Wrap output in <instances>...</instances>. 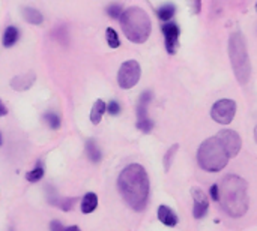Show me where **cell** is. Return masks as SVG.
Returning <instances> with one entry per match:
<instances>
[{
    "label": "cell",
    "mask_w": 257,
    "mask_h": 231,
    "mask_svg": "<svg viewBox=\"0 0 257 231\" xmlns=\"http://www.w3.org/2000/svg\"><path fill=\"white\" fill-rule=\"evenodd\" d=\"M117 189L134 212L145 210L149 198V177L145 167L140 164L126 165L119 174Z\"/></svg>",
    "instance_id": "obj_1"
},
{
    "label": "cell",
    "mask_w": 257,
    "mask_h": 231,
    "mask_svg": "<svg viewBox=\"0 0 257 231\" xmlns=\"http://www.w3.org/2000/svg\"><path fill=\"white\" fill-rule=\"evenodd\" d=\"M220 206L232 218H241L248 210V185L236 176L229 174L220 185Z\"/></svg>",
    "instance_id": "obj_2"
},
{
    "label": "cell",
    "mask_w": 257,
    "mask_h": 231,
    "mask_svg": "<svg viewBox=\"0 0 257 231\" xmlns=\"http://www.w3.org/2000/svg\"><path fill=\"white\" fill-rule=\"evenodd\" d=\"M120 27L125 36L134 44H143L149 39L152 32V23L142 8H128L120 17Z\"/></svg>",
    "instance_id": "obj_3"
},
{
    "label": "cell",
    "mask_w": 257,
    "mask_h": 231,
    "mask_svg": "<svg viewBox=\"0 0 257 231\" xmlns=\"http://www.w3.org/2000/svg\"><path fill=\"white\" fill-rule=\"evenodd\" d=\"M230 155L218 140V137H211L205 140L197 152V162L202 170L209 173H218L229 164Z\"/></svg>",
    "instance_id": "obj_4"
},
{
    "label": "cell",
    "mask_w": 257,
    "mask_h": 231,
    "mask_svg": "<svg viewBox=\"0 0 257 231\" xmlns=\"http://www.w3.org/2000/svg\"><path fill=\"white\" fill-rule=\"evenodd\" d=\"M229 57L236 80L241 84H247L251 75V63L247 51V42L241 32H235L229 38Z\"/></svg>",
    "instance_id": "obj_5"
},
{
    "label": "cell",
    "mask_w": 257,
    "mask_h": 231,
    "mask_svg": "<svg viewBox=\"0 0 257 231\" xmlns=\"http://www.w3.org/2000/svg\"><path fill=\"white\" fill-rule=\"evenodd\" d=\"M142 75V69L139 62L136 60H128L120 65V69L117 72V84L122 89H133Z\"/></svg>",
    "instance_id": "obj_6"
},
{
    "label": "cell",
    "mask_w": 257,
    "mask_h": 231,
    "mask_svg": "<svg viewBox=\"0 0 257 231\" xmlns=\"http://www.w3.org/2000/svg\"><path fill=\"white\" fill-rule=\"evenodd\" d=\"M236 113V102L232 99H221L217 101L211 110V117L220 125H229Z\"/></svg>",
    "instance_id": "obj_7"
},
{
    "label": "cell",
    "mask_w": 257,
    "mask_h": 231,
    "mask_svg": "<svg viewBox=\"0 0 257 231\" xmlns=\"http://www.w3.org/2000/svg\"><path fill=\"white\" fill-rule=\"evenodd\" d=\"M218 140L221 141V144L224 146V149L227 150V153L230 155V158L236 156L241 150V137L238 135V132L232 131V129H223L217 134Z\"/></svg>",
    "instance_id": "obj_8"
},
{
    "label": "cell",
    "mask_w": 257,
    "mask_h": 231,
    "mask_svg": "<svg viewBox=\"0 0 257 231\" xmlns=\"http://www.w3.org/2000/svg\"><path fill=\"white\" fill-rule=\"evenodd\" d=\"M191 194H193V200H194L193 216H194L196 219H202V218L208 213L209 200H208L206 194H205L200 188H193Z\"/></svg>",
    "instance_id": "obj_9"
},
{
    "label": "cell",
    "mask_w": 257,
    "mask_h": 231,
    "mask_svg": "<svg viewBox=\"0 0 257 231\" xmlns=\"http://www.w3.org/2000/svg\"><path fill=\"white\" fill-rule=\"evenodd\" d=\"M163 33H164V38H166V50L170 53V54H175L176 51V47H178V39H179V27L176 23H166L163 26Z\"/></svg>",
    "instance_id": "obj_10"
},
{
    "label": "cell",
    "mask_w": 257,
    "mask_h": 231,
    "mask_svg": "<svg viewBox=\"0 0 257 231\" xmlns=\"http://www.w3.org/2000/svg\"><path fill=\"white\" fill-rule=\"evenodd\" d=\"M36 81V75L33 72H26L23 75H17L12 81H11V87L17 92H23L27 90L33 86V83Z\"/></svg>",
    "instance_id": "obj_11"
},
{
    "label": "cell",
    "mask_w": 257,
    "mask_h": 231,
    "mask_svg": "<svg viewBox=\"0 0 257 231\" xmlns=\"http://www.w3.org/2000/svg\"><path fill=\"white\" fill-rule=\"evenodd\" d=\"M158 219L166 227H176L178 225V216L169 206H160L158 207Z\"/></svg>",
    "instance_id": "obj_12"
},
{
    "label": "cell",
    "mask_w": 257,
    "mask_h": 231,
    "mask_svg": "<svg viewBox=\"0 0 257 231\" xmlns=\"http://www.w3.org/2000/svg\"><path fill=\"white\" fill-rule=\"evenodd\" d=\"M151 99H152V92L148 90V92L142 93V96L139 99V105H137V122L149 119L148 117V107H149Z\"/></svg>",
    "instance_id": "obj_13"
},
{
    "label": "cell",
    "mask_w": 257,
    "mask_h": 231,
    "mask_svg": "<svg viewBox=\"0 0 257 231\" xmlns=\"http://www.w3.org/2000/svg\"><path fill=\"white\" fill-rule=\"evenodd\" d=\"M96 207H98V197H96V194H93V192L86 194V195L83 197V200H81V212H83L84 215H89V213H92Z\"/></svg>",
    "instance_id": "obj_14"
},
{
    "label": "cell",
    "mask_w": 257,
    "mask_h": 231,
    "mask_svg": "<svg viewBox=\"0 0 257 231\" xmlns=\"http://www.w3.org/2000/svg\"><path fill=\"white\" fill-rule=\"evenodd\" d=\"M105 110H107L105 102H104L102 99H98V101L93 104L92 110H90V122H92L93 125H98V123L101 122V119H102Z\"/></svg>",
    "instance_id": "obj_15"
},
{
    "label": "cell",
    "mask_w": 257,
    "mask_h": 231,
    "mask_svg": "<svg viewBox=\"0 0 257 231\" xmlns=\"http://www.w3.org/2000/svg\"><path fill=\"white\" fill-rule=\"evenodd\" d=\"M48 201H50L51 204L60 207L63 212H69V210L74 207V204H75V198H57V197L53 195V192L48 194Z\"/></svg>",
    "instance_id": "obj_16"
},
{
    "label": "cell",
    "mask_w": 257,
    "mask_h": 231,
    "mask_svg": "<svg viewBox=\"0 0 257 231\" xmlns=\"http://www.w3.org/2000/svg\"><path fill=\"white\" fill-rule=\"evenodd\" d=\"M23 15H24V20L30 24H41L44 21V17L42 14L35 9V8H24L23 9Z\"/></svg>",
    "instance_id": "obj_17"
},
{
    "label": "cell",
    "mask_w": 257,
    "mask_h": 231,
    "mask_svg": "<svg viewBox=\"0 0 257 231\" xmlns=\"http://www.w3.org/2000/svg\"><path fill=\"white\" fill-rule=\"evenodd\" d=\"M86 152H87V158L93 164H98L101 161V150H99L98 144L93 140H87V143H86Z\"/></svg>",
    "instance_id": "obj_18"
},
{
    "label": "cell",
    "mask_w": 257,
    "mask_h": 231,
    "mask_svg": "<svg viewBox=\"0 0 257 231\" xmlns=\"http://www.w3.org/2000/svg\"><path fill=\"white\" fill-rule=\"evenodd\" d=\"M17 41H18V29L14 26H9L3 33V45L6 48H9V47L15 45Z\"/></svg>",
    "instance_id": "obj_19"
},
{
    "label": "cell",
    "mask_w": 257,
    "mask_h": 231,
    "mask_svg": "<svg viewBox=\"0 0 257 231\" xmlns=\"http://www.w3.org/2000/svg\"><path fill=\"white\" fill-rule=\"evenodd\" d=\"M173 15H175V6H173V5H164V6H161V8L158 9V17H160V20H163V21H166V23H169V21L173 18Z\"/></svg>",
    "instance_id": "obj_20"
},
{
    "label": "cell",
    "mask_w": 257,
    "mask_h": 231,
    "mask_svg": "<svg viewBox=\"0 0 257 231\" xmlns=\"http://www.w3.org/2000/svg\"><path fill=\"white\" fill-rule=\"evenodd\" d=\"M42 177H44V168H42L41 164L36 165L32 171H29V173L26 174V179H27V182H30V183H36V182H39Z\"/></svg>",
    "instance_id": "obj_21"
},
{
    "label": "cell",
    "mask_w": 257,
    "mask_h": 231,
    "mask_svg": "<svg viewBox=\"0 0 257 231\" xmlns=\"http://www.w3.org/2000/svg\"><path fill=\"white\" fill-rule=\"evenodd\" d=\"M105 39H107V44H108L111 48H117V47L120 45L119 36H117V33L114 32V29H111V27H108V29L105 30Z\"/></svg>",
    "instance_id": "obj_22"
},
{
    "label": "cell",
    "mask_w": 257,
    "mask_h": 231,
    "mask_svg": "<svg viewBox=\"0 0 257 231\" xmlns=\"http://www.w3.org/2000/svg\"><path fill=\"white\" fill-rule=\"evenodd\" d=\"M178 149H179V146H178V144H173V146L167 150V153L164 155V170H166V171H169V170H170L172 162H173V158H175V155H176Z\"/></svg>",
    "instance_id": "obj_23"
},
{
    "label": "cell",
    "mask_w": 257,
    "mask_h": 231,
    "mask_svg": "<svg viewBox=\"0 0 257 231\" xmlns=\"http://www.w3.org/2000/svg\"><path fill=\"white\" fill-rule=\"evenodd\" d=\"M44 119H45V122L48 123V126L51 129H59L60 128V117L56 113H47L44 116Z\"/></svg>",
    "instance_id": "obj_24"
},
{
    "label": "cell",
    "mask_w": 257,
    "mask_h": 231,
    "mask_svg": "<svg viewBox=\"0 0 257 231\" xmlns=\"http://www.w3.org/2000/svg\"><path fill=\"white\" fill-rule=\"evenodd\" d=\"M107 14H108L111 18L119 20V18L122 17V14H123V12H122V6L114 3V5H111V6H108V8H107Z\"/></svg>",
    "instance_id": "obj_25"
},
{
    "label": "cell",
    "mask_w": 257,
    "mask_h": 231,
    "mask_svg": "<svg viewBox=\"0 0 257 231\" xmlns=\"http://www.w3.org/2000/svg\"><path fill=\"white\" fill-rule=\"evenodd\" d=\"M137 128H139L142 132L149 134V132H152V129H154V122H152L151 119H146V120L137 122Z\"/></svg>",
    "instance_id": "obj_26"
},
{
    "label": "cell",
    "mask_w": 257,
    "mask_h": 231,
    "mask_svg": "<svg viewBox=\"0 0 257 231\" xmlns=\"http://www.w3.org/2000/svg\"><path fill=\"white\" fill-rule=\"evenodd\" d=\"M107 111H108L110 116H117V114L120 113V105H119L116 101H111V102H108V105H107Z\"/></svg>",
    "instance_id": "obj_27"
},
{
    "label": "cell",
    "mask_w": 257,
    "mask_h": 231,
    "mask_svg": "<svg viewBox=\"0 0 257 231\" xmlns=\"http://www.w3.org/2000/svg\"><path fill=\"white\" fill-rule=\"evenodd\" d=\"M190 3V8H191V12L193 14H199L200 9H202V0H188Z\"/></svg>",
    "instance_id": "obj_28"
},
{
    "label": "cell",
    "mask_w": 257,
    "mask_h": 231,
    "mask_svg": "<svg viewBox=\"0 0 257 231\" xmlns=\"http://www.w3.org/2000/svg\"><path fill=\"white\" fill-rule=\"evenodd\" d=\"M211 197L215 201H220V185H212L211 186Z\"/></svg>",
    "instance_id": "obj_29"
},
{
    "label": "cell",
    "mask_w": 257,
    "mask_h": 231,
    "mask_svg": "<svg viewBox=\"0 0 257 231\" xmlns=\"http://www.w3.org/2000/svg\"><path fill=\"white\" fill-rule=\"evenodd\" d=\"M65 225L60 222V221H53L51 224H50V231H65Z\"/></svg>",
    "instance_id": "obj_30"
},
{
    "label": "cell",
    "mask_w": 257,
    "mask_h": 231,
    "mask_svg": "<svg viewBox=\"0 0 257 231\" xmlns=\"http://www.w3.org/2000/svg\"><path fill=\"white\" fill-rule=\"evenodd\" d=\"M65 231H81V230H80L77 225H71V227H66V228H65Z\"/></svg>",
    "instance_id": "obj_31"
},
{
    "label": "cell",
    "mask_w": 257,
    "mask_h": 231,
    "mask_svg": "<svg viewBox=\"0 0 257 231\" xmlns=\"http://www.w3.org/2000/svg\"><path fill=\"white\" fill-rule=\"evenodd\" d=\"M6 113H8V111H6V107H5V104H2V114L5 116Z\"/></svg>",
    "instance_id": "obj_32"
},
{
    "label": "cell",
    "mask_w": 257,
    "mask_h": 231,
    "mask_svg": "<svg viewBox=\"0 0 257 231\" xmlns=\"http://www.w3.org/2000/svg\"><path fill=\"white\" fill-rule=\"evenodd\" d=\"M254 138H256V143H257V126H256V129H254Z\"/></svg>",
    "instance_id": "obj_33"
},
{
    "label": "cell",
    "mask_w": 257,
    "mask_h": 231,
    "mask_svg": "<svg viewBox=\"0 0 257 231\" xmlns=\"http://www.w3.org/2000/svg\"><path fill=\"white\" fill-rule=\"evenodd\" d=\"M256 9H257V3H256Z\"/></svg>",
    "instance_id": "obj_34"
},
{
    "label": "cell",
    "mask_w": 257,
    "mask_h": 231,
    "mask_svg": "<svg viewBox=\"0 0 257 231\" xmlns=\"http://www.w3.org/2000/svg\"><path fill=\"white\" fill-rule=\"evenodd\" d=\"M11 231H12V230H11Z\"/></svg>",
    "instance_id": "obj_35"
}]
</instances>
